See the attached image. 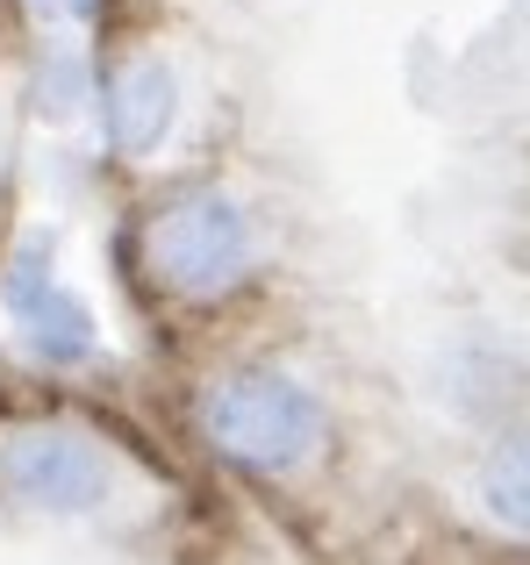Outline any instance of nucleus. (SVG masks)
Returning a JSON list of instances; mask_svg holds the SVG:
<instances>
[{
	"label": "nucleus",
	"instance_id": "obj_1",
	"mask_svg": "<svg viewBox=\"0 0 530 565\" xmlns=\"http://www.w3.org/2000/svg\"><path fill=\"white\" fill-rule=\"evenodd\" d=\"M194 423L215 458L244 472H301L330 444V401L287 365H230L201 386Z\"/></svg>",
	"mask_w": 530,
	"mask_h": 565
},
{
	"label": "nucleus",
	"instance_id": "obj_2",
	"mask_svg": "<svg viewBox=\"0 0 530 565\" xmlns=\"http://www.w3.org/2000/svg\"><path fill=\"white\" fill-rule=\"evenodd\" d=\"M144 265H151V279L166 294H180V301L230 294L258 265V222H252V207L223 186L172 193L151 215V230H144Z\"/></svg>",
	"mask_w": 530,
	"mask_h": 565
},
{
	"label": "nucleus",
	"instance_id": "obj_3",
	"mask_svg": "<svg viewBox=\"0 0 530 565\" xmlns=\"http://www.w3.org/2000/svg\"><path fill=\"white\" fill-rule=\"evenodd\" d=\"M0 494L36 515H94L115 501V458L72 423H36L0 437Z\"/></svg>",
	"mask_w": 530,
	"mask_h": 565
},
{
	"label": "nucleus",
	"instance_id": "obj_4",
	"mask_svg": "<svg viewBox=\"0 0 530 565\" xmlns=\"http://www.w3.org/2000/svg\"><path fill=\"white\" fill-rule=\"evenodd\" d=\"M0 301H8V316L22 322L29 351H36L43 365H86L94 359V316H86V301H72L65 287L51 279V236H29L22 250H14L8 279H0Z\"/></svg>",
	"mask_w": 530,
	"mask_h": 565
},
{
	"label": "nucleus",
	"instance_id": "obj_5",
	"mask_svg": "<svg viewBox=\"0 0 530 565\" xmlns=\"http://www.w3.org/2000/svg\"><path fill=\"white\" fill-rule=\"evenodd\" d=\"M100 115H108V143L123 158H151L158 143L180 122V79H172L166 57H129L123 72L100 94Z\"/></svg>",
	"mask_w": 530,
	"mask_h": 565
},
{
	"label": "nucleus",
	"instance_id": "obj_6",
	"mask_svg": "<svg viewBox=\"0 0 530 565\" xmlns=\"http://www.w3.org/2000/svg\"><path fill=\"white\" fill-rule=\"evenodd\" d=\"M474 501L495 530L530 537V423H509L474 466Z\"/></svg>",
	"mask_w": 530,
	"mask_h": 565
}]
</instances>
